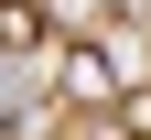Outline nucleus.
Here are the masks:
<instances>
[{
	"label": "nucleus",
	"instance_id": "nucleus-2",
	"mask_svg": "<svg viewBox=\"0 0 151 140\" xmlns=\"http://www.w3.org/2000/svg\"><path fill=\"white\" fill-rule=\"evenodd\" d=\"M43 32H54V22H43V0H0V54H11V65H22Z\"/></svg>",
	"mask_w": 151,
	"mask_h": 140
},
{
	"label": "nucleus",
	"instance_id": "nucleus-3",
	"mask_svg": "<svg viewBox=\"0 0 151 140\" xmlns=\"http://www.w3.org/2000/svg\"><path fill=\"white\" fill-rule=\"evenodd\" d=\"M43 22H54V43H97L108 32V0H43Z\"/></svg>",
	"mask_w": 151,
	"mask_h": 140
},
{
	"label": "nucleus",
	"instance_id": "nucleus-1",
	"mask_svg": "<svg viewBox=\"0 0 151 140\" xmlns=\"http://www.w3.org/2000/svg\"><path fill=\"white\" fill-rule=\"evenodd\" d=\"M54 86H65V108H119V54L108 43H65Z\"/></svg>",
	"mask_w": 151,
	"mask_h": 140
},
{
	"label": "nucleus",
	"instance_id": "nucleus-4",
	"mask_svg": "<svg viewBox=\"0 0 151 140\" xmlns=\"http://www.w3.org/2000/svg\"><path fill=\"white\" fill-rule=\"evenodd\" d=\"M119 118H129V129L151 140V86H140V97H119Z\"/></svg>",
	"mask_w": 151,
	"mask_h": 140
}]
</instances>
